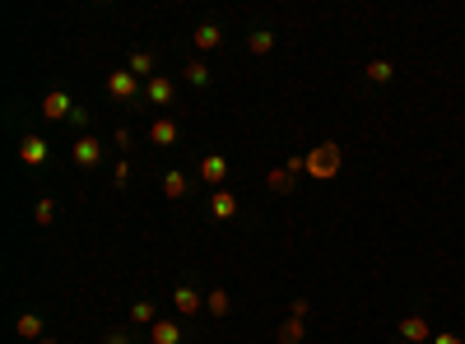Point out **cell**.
Wrapping results in <instances>:
<instances>
[{"label":"cell","instance_id":"1","mask_svg":"<svg viewBox=\"0 0 465 344\" xmlns=\"http://www.w3.org/2000/svg\"><path fill=\"white\" fill-rule=\"evenodd\" d=\"M307 172L316 177V182H330V177L340 172V144H330V140L316 144V149L307 154Z\"/></svg>","mask_w":465,"mask_h":344},{"label":"cell","instance_id":"2","mask_svg":"<svg viewBox=\"0 0 465 344\" xmlns=\"http://www.w3.org/2000/svg\"><path fill=\"white\" fill-rule=\"evenodd\" d=\"M108 94L121 98V103H130V98H140V79L130 75V70H112L108 75Z\"/></svg>","mask_w":465,"mask_h":344},{"label":"cell","instance_id":"3","mask_svg":"<svg viewBox=\"0 0 465 344\" xmlns=\"http://www.w3.org/2000/svg\"><path fill=\"white\" fill-rule=\"evenodd\" d=\"M210 214H214L219 223H228V219H237V196H232V191H223V187H219L214 196H210Z\"/></svg>","mask_w":465,"mask_h":344},{"label":"cell","instance_id":"4","mask_svg":"<svg viewBox=\"0 0 465 344\" xmlns=\"http://www.w3.org/2000/svg\"><path fill=\"white\" fill-rule=\"evenodd\" d=\"M42 117L46 121H61V117H75V108H70V98H65L61 89H51V94L42 98Z\"/></svg>","mask_w":465,"mask_h":344},{"label":"cell","instance_id":"5","mask_svg":"<svg viewBox=\"0 0 465 344\" xmlns=\"http://www.w3.org/2000/svg\"><path fill=\"white\" fill-rule=\"evenodd\" d=\"M223 177H228V163H223V158L219 154H210V158H201V182L205 187H223Z\"/></svg>","mask_w":465,"mask_h":344},{"label":"cell","instance_id":"6","mask_svg":"<svg viewBox=\"0 0 465 344\" xmlns=\"http://www.w3.org/2000/svg\"><path fill=\"white\" fill-rule=\"evenodd\" d=\"M75 163L79 168H98V163H103V144L93 140V135H84V140L75 144Z\"/></svg>","mask_w":465,"mask_h":344},{"label":"cell","instance_id":"7","mask_svg":"<svg viewBox=\"0 0 465 344\" xmlns=\"http://www.w3.org/2000/svg\"><path fill=\"white\" fill-rule=\"evenodd\" d=\"M19 158H24L28 168H42V163H46V140H42V135H28V140L19 144Z\"/></svg>","mask_w":465,"mask_h":344},{"label":"cell","instance_id":"8","mask_svg":"<svg viewBox=\"0 0 465 344\" xmlns=\"http://www.w3.org/2000/svg\"><path fill=\"white\" fill-rule=\"evenodd\" d=\"M428 335H433V330H428V321H423V316H405V321H400V340L405 344H423Z\"/></svg>","mask_w":465,"mask_h":344},{"label":"cell","instance_id":"9","mask_svg":"<svg viewBox=\"0 0 465 344\" xmlns=\"http://www.w3.org/2000/svg\"><path fill=\"white\" fill-rule=\"evenodd\" d=\"M149 140L163 144V149H168V144H177V121H172V117H158V121L149 126Z\"/></svg>","mask_w":465,"mask_h":344},{"label":"cell","instance_id":"10","mask_svg":"<svg viewBox=\"0 0 465 344\" xmlns=\"http://www.w3.org/2000/svg\"><path fill=\"white\" fill-rule=\"evenodd\" d=\"M196 37V51H214L219 42H223V33H219V24H201V28L191 33Z\"/></svg>","mask_w":465,"mask_h":344},{"label":"cell","instance_id":"11","mask_svg":"<svg viewBox=\"0 0 465 344\" xmlns=\"http://www.w3.org/2000/svg\"><path fill=\"white\" fill-rule=\"evenodd\" d=\"M172 302H177V312H201V307H205V298L196 293V289H186V284H177Z\"/></svg>","mask_w":465,"mask_h":344},{"label":"cell","instance_id":"12","mask_svg":"<svg viewBox=\"0 0 465 344\" xmlns=\"http://www.w3.org/2000/svg\"><path fill=\"white\" fill-rule=\"evenodd\" d=\"M149 340L154 344H182V330H177V321H154V326H149Z\"/></svg>","mask_w":465,"mask_h":344},{"label":"cell","instance_id":"13","mask_svg":"<svg viewBox=\"0 0 465 344\" xmlns=\"http://www.w3.org/2000/svg\"><path fill=\"white\" fill-rule=\"evenodd\" d=\"M15 330L24 335V340H42V316H33V312H24L15 321Z\"/></svg>","mask_w":465,"mask_h":344},{"label":"cell","instance_id":"14","mask_svg":"<svg viewBox=\"0 0 465 344\" xmlns=\"http://www.w3.org/2000/svg\"><path fill=\"white\" fill-rule=\"evenodd\" d=\"M144 94H149V103H158V108H163V103L172 98V79H168V75L149 79V89H144Z\"/></svg>","mask_w":465,"mask_h":344},{"label":"cell","instance_id":"15","mask_svg":"<svg viewBox=\"0 0 465 344\" xmlns=\"http://www.w3.org/2000/svg\"><path fill=\"white\" fill-rule=\"evenodd\" d=\"M163 196H168V200H182L186 196V177L182 172H168V177H163Z\"/></svg>","mask_w":465,"mask_h":344},{"label":"cell","instance_id":"16","mask_svg":"<svg viewBox=\"0 0 465 344\" xmlns=\"http://www.w3.org/2000/svg\"><path fill=\"white\" fill-rule=\"evenodd\" d=\"M279 344H303V321H298V316H289V321L279 326Z\"/></svg>","mask_w":465,"mask_h":344},{"label":"cell","instance_id":"17","mask_svg":"<svg viewBox=\"0 0 465 344\" xmlns=\"http://www.w3.org/2000/svg\"><path fill=\"white\" fill-rule=\"evenodd\" d=\"M265 182H270V191H279V196H284V191H294V172H289V168H275Z\"/></svg>","mask_w":465,"mask_h":344},{"label":"cell","instance_id":"18","mask_svg":"<svg viewBox=\"0 0 465 344\" xmlns=\"http://www.w3.org/2000/svg\"><path fill=\"white\" fill-rule=\"evenodd\" d=\"M247 47L256 51V56H265V51L275 47V33H270V28H261V33H251V37H247Z\"/></svg>","mask_w":465,"mask_h":344},{"label":"cell","instance_id":"19","mask_svg":"<svg viewBox=\"0 0 465 344\" xmlns=\"http://www.w3.org/2000/svg\"><path fill=\"white\" fill-rule=\"evenodd\" d=\"M186 84H196V89H205V84H210V70H205V61H191V65H186Z\"/></svg>","mask_w":465,"mask_h":344},{"label":"cell","instance_id":"20","mask_svg":"<svg viewBox=\"0 0 465 344\" xmlns=\"http://www.w3.org/2000/svg\"><path fill=\"white\" fill-rule=\"evenodd\" d=\"M149 70H154V56H149V51H135V56H130V75H149Z\"/></svg>","mask_w":465,"mask_h":344},{"label":"cell","instance_id":"21","mask_svg":"<svg viewBox=\"0 0 465 344\" xmlns=\"http://www.w3.org/2000/svg\"><path fill=\"white\" fill-rule=\"evenodd\" d=\"M205 307H210L214 316H223V312H228V293H223V289H214V293H205Z\"/></svg>","mask_w":465,"mask_h":344},{"label":"cell","instance_id":"22","mask_svg":"<svg viewBox=\"0 0 465 344\" xmlns=\"http://www.w3.org/2000/svg\"><path fill=\"white\" fill-rule=\"evenodd\" d=\"M363 75H368L372 84H387V79H391V61H372L368 70H363Z\"/></svg>","mask_w":465,"mask_h":344},{"label":"cell","instance_id":"23","mask_svg":"<svg viewBox=\"0 0 465 344\" xmlns=\"http://www.w3.org/2000/svg\"><path fill=\"white\" fill-rule=\"evenodd\" d=\"M130 321H140V326H154V307H149V302H135V307H130Z\"/></svg>","mask_w":465,"mask_h":344},{"label":"cell","instance_id":"24","mask_svg":"<svg viewBox=\"0 0 465 344\" xmlns=\"http://www.w3.org/2000/svg\"><path fill=\"white\" fill-rule=\"evenodd\" d=\"M51 219H56V205H51V200H37V223L46 228Z\"/></svg>","mask_w":465,"mask_h":344},{"label":"cell","instance_id":"25","mask_svg":"<svg viewBox=\"0 0 465 344\" xmlns=\"http://www.w3.org/2000/svg\"><path fill=\"white\" fill-rule=\"evenodd\" d=\"M112 182H117V187H126V182H130V168H126V163H117V172H112Z\"/></svg>","mask_w":465,"mask_h":344},{"label":"cell","instance_id":"26","mask_svg":"<svg viewBox=\"0 0 465 344\" xmlns=\"http://www.w3.org/2000/svg\"><path fill=\"white\" fill-rule=\"evenodd\" d=\"M289 316H298V321H303V316H307V298H294V307H289Z\"/></svg>","mask_w":465,"mask_h":344},{"label":"cell","instance_id":"27","mask_svg":"<svg viewBox=\"0 0 465 344\" xmlns=\"http://www.w3.org/2000/svg\"><path fill=\"white\" fill-rule=\"evenodd\" d=\"M103 344H130V335H126V330H108V340Z\"/></svg>","mask_w":465,"mask_h":344},{"label":"cell","instance_id":"28","mask_svg":"<svg viewBox=\"0 0 465 344\" xmlns=\"http://www.w3.org/2000/svg\"><path fill=\"white\" fill-rule=\"evenodd\" d=\"M433 344H465L461 335H433Z\"/></svg>","mask_w":465,"mask_h":344},{"label":"cell","instance_id":"29","mask_svg":"<svg viewBox=\"0 0 465 344\" xmlns=\"http://www.w3.org/2000/svg\"><path fill=\"white\" fill-rule=\"evenodd\" d=\"M37 344H56V340H37Z\"/></svg>","mask_w":465,"mask_h":344}]
</instances>
